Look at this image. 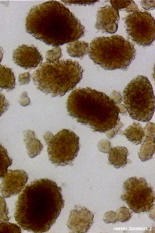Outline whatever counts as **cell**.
Here are the masks:
<instances>
[{
  "mask_svg": "<svg viewBox=\"0 0 155 233\" xmlns=\"http://www.w3.org/2000/svg\"><path fill=\"white\" fill-rule=\"evenodd\" d=\"M61 188L47 178L25 186L16 204L15 220L23 229L35 233L48 231L64 206Z\"/></svg>",
  "mask_w": 155,
  "mask_h": 233,
  "instance_id": "obj_1",
  "label": "cell"
},
{
  "mask_svg": "<svg viewBox=\"0 0 155 233\" xmlns=\"http://www.w3.org/2000/svg\"><path fill=\"white\" fill-rule=\"evenodd\" d=\"M25 26L36 39L54 47L78 40L85 32L79 19L56 1L33 6L26 17Z\"/></svg>",
  "mask_w": 155,
  "mask_h": 233,
  "instance_id": "obj_2",
  "label": "cell"
},
{
  "mask_svg": "<svg viewBox=\"0 0 155 233\" xmlns=\"http://www.w3.org/2000/svg\"><path fill=\"white\" fill-rule=\"evenodd\" d=\"M67 108L70 116L95 131H119L123 126L119 116L123 113L115 100L90 88L73 90L68 96Z\"/></svg>",
  "mask_w": 155,
  "mask_h": 233,
  "instance_id": "obj_3",
  "label": "cell"
},
{
  "mask_svg": "<svg viewBox=\"0 0 155 233\" xmlns=\"http://www.w3.org/2000/svg\"><path fill=\"white\" fill-rule=\"evenodd\" d=\"M83 70L71 59L41 64L32 75L37 88L53 96H61L72 89L82 78Z\"/></svg>",
  "mask_w": 155,
  "mask_h": 233,
  "instance_id": "obj_4",
  "label": "cell"
},
{
  "mask_svg": "<svg viewBox=\"0 0 155 233\" xmlns=\"http://www.w3.org/2000/svg\"><path fill=\"white\" fill-rule=\"evenodd\" d=\"M89 47L90 59L107 70L126 69L136 55L133 44L117 35L96 37L91 41Z\"/></svg>",
  "mask_w": 155,
  "mask_h": 233,
  "instance_id": "obj_5",
  "label": "cell"
},
{
  "mask_svg": "<svg viewBox=\"0 0 155 233\" xmlns=\"http://www.w3.org/2000/svg\"><path fill=\"white\" fill-rule=\"evenodd\" d=\"M124 107L133 119L149 121L155 109V98L152 86L146 77L138 75L133 79L123 92Z\"/></svg>",
  "mask_w": 155,
  "mask_h": 233,
  "instance_id": "obj_6",
  "label": "cell"
},
{
  "mask_svg": "<svg viewBox=\"0 0 155 233\" xmlns=\"http://www.w3.org/2000/svg\"><path fill=\"white\" fill-rule=\"evenodd\" d=\"M48 146L49 160L54 164L71 165L80 149L79 137L73 131L63 129L55 135L49 131L43 136Z\"/></svg>",
  "mask_w": 155,
  "mask_h": 233,
  "instance_id": "obj_7",
  "label": "cell"
},
{
  "mask_svg": "<svg viewBox=\"0 0 155 233\" xmlns=\"http://www.w3.org/2000/svg\"><path fill=\"white\" fill-rule=\"evenodd\" d=\"M123 187L121 198L135 213L146 212L152 207L154 192L144 178L130 177L124 182Z\"/></svg>",
  "mask_w": 155,
  "mask_h": 233,
  "instance_id": "obj_8",
  "label": "cell"
},
{
  "mask_svg": "<svg viewBox=\"0 0 155 233\" xmlns=\"http://www.w3.org/2000/svg\"><path fill=\"white\" fill-rule=\"evenodd\" d=\"M124 20L128 34L137 44L147 46L154 40V19L150 13L138 9L126 15Z\"/></svg>",
  "mask_w": 155,
  "mask_h": 233,
  "instance_id": "obj_9",
  "label": "cell"
},
{
  "mask_svg": "<svg viewBox=\"0 0 155 233\" xmlns=\"http://www.w3.org/2000/svg\"><path fill=\"white\" fill-rule=\"evenodd\" d=\"M0 191L4 198L17 194L24 188L28 179L27 174L22 170H9L2 177Z\"/></svg>",
  "mask_w": 155,
  "mask_h": 233,
  "instance_id": "obj_10",
  "label": "cell"
},
{
  "mask_svg": "<svg viewBox=\"0 0 155 233\" xmlns=\"http://www.w3.org/2000/svg\"><path fill=\"white\" fill-rule=\"evenodd\" d=\"M43 59L38 49L33 46L23 44L13 51V59L14 62L25 69L36 67Z\"/></svg>",
  "mask_w": 155,
  "mask_h": 233,
  "instance_id": "obj_11",
  "label": "cell"
},
{
  "mask_svg": "<svg viewBox=\"0 0 155 233\" xmlns=\"http://www.w3.org/2000/svg\"><path fill=\"white\" fill-rule=\"evenodd\" d=\"M94 216L84 207H78L71 211L67 225L73 232L85 233L92 225Z\"/></svg>",
  "mask_w": 155,
  "mask_h": 233,
  "instance_id": "obj_12",
  "label": "cell"
},
{
  "mask_svg": "<svg viewBox=\"0 0 155 233\" xmlns=\"http://www.w3.org/2000/svg\"><path fill=\"white\" fill-rule=\"evenodd\" d=\"M119 11L109 5L100 8L97 15L95 27L105 32L113 34L117 31L119 19Z\"/></svg>",
  "mask_w": 155,
  "mask_h": 233,
  "instance_id": "obj_13",
  "label": "cell"
},
{
  "mask_svg": "<svg viewBox=\"0 0 155 233\" xmlns=\"http://www.w3.org/2000/svg\"><path fill=\"white\" fill-rule=\"evenodd\" d=\"M145 140L138 153L139 158L142 161L151 159L155 151V128L154 123L149 122L144 129Z\"/></svg>",
  "mask_w": 155,
  "mask_h": 233,
  "instance_id": "obj_14",
  "label": "cell"
},
{
  "mask_svg": "<svg viewBox=\"0 0 155 233\" xmlns=\"http://www.w3.org/2000/svg\"><path fill=\"white\" fill-rule=\"evenodd\" d=\"M127 149L123 146H117L111 148L108 153L109 163L115 167H123L130 161L127 159L128 156Z\"/></svg>",
  "mask_w": 155,
  "mask_h": 233,
  "instance_id": "obj_15",
  "label": "cell"
},
{
  "mask_svg": "<svg viewBox=\"0 0 155 233\" xmlns=\"http://www.w3.org/2000/svg\"><path fill=\"white\" fill-rule=\"evenodd\" d=\"M122 134L129 141L136 145L141 143L144 135L143 128L140 123L136 122L128 126Z\"/></svg>",
  "mask_w": 155,
  "mask_h": 233,
  "instance_id": "obj_16",
  "label": "cell"
},
{
  "mask_svg": "<svg viewBox=\"0 0 155 233\" xmlns=\"http://www.w3.org/2000/svg\"><path fill=\"white\" fill-rule=\"evenodd\" d=\"M67 51L71 57L82 58L88 53L89 44L82 41H76L68 43L66 45Z\"/></svg>",
  "mask_w": 155,
  "mask_h": 233,
  "instance_id": "obj_17",
  "label": "cell"
},
{
  "mask_svg": "<svg viewBox=\"0 0 155 233\" xmlns=\"http://www.w3.org/2000/svg\"><path fill=\"white\" fill-rule=\"evenodd\" d=\"M15 85V79L12 69L0 65V88L12 90Z\"/></svg>",
  "mask_w": 155,
  "mask_h": 233,
  "instance_id": "obj_18",
  "label": "cell"
},
{
  "mask_svg": "<svg viewBox=\"0 0 155 233\" xmlns=\"http://www.w3.org/2000/svg\"><path fill=\"white\" fill-rule=\"evenodd\" d=\"M27 132L29 136L26 133L25 141L26 145V148L29 157L33 158L39 154L43 148V145L40 141L35 138L34 131L29 130Z\"/></svg>",
  "mask_w": 155,
  "mask_h": 233,
  "instance_id": "obj_19",
  "label": "cell"
},
{
  "mask_svg": "<svg viewBox=\"0 0 155 233\" xmlns=\"http://www.w3.org/2000/svg\"><path fill=\"white\" fill-rule=\"evenodd\" d=\"M12 163V160L9 157L7 150L0 143V178L7 171Z\"/></svg>",
  "mask_w": 155,
  "mask_h": 233,
  "instance_id": "obj_20",
  "label": "cell"
},
{
  "mask_svg": "<svg viewBox=\"0 0 155 233\" xmlns=\"http://www.w3.org/2000/svg\"><path fill=\"white\" fill-rule=\"evenodd\" d=\"M112 7L119 11L124 10L128 12H132L138 10L137 6L132 1H110Z\"/></svg>",
  "mask_w": 155,
  "mask_h": 233,
  "instance_id": "obj_21",
  "label": "cell"
},
{
  "mask_svg": "<svg viewBox=\"0 0 155 233\" xmlns=\"http://www.w3.org/2000/svg\"><path fill=\"white\" fill-rule=\"evenodd\" d=\"M61 56V50L59 46H55L47 52L45 58L47 62H54L59 60Z\"/></svg>",
  "mask_w": 155,
  "mask_h": 233,
  "instance_id": "obj_22",
  "label": "cell"
},
{
  "mask_svg": "<svg viewBox=\"0 0 155 233\" xmlns=\"http://www.w3.org/2000/svg\"><path fill=\"white\" fill-rule=\"evenodd\" d=\"M0 232L21 233V229L15 224L2 222H0Z\"/></svg>",
  "mask_w": 155,
  "mask_h": 233,
  "instance_id": "obj_23",
  "label": "cell"
},
{
  "mask_svg": "<svg viewBox=\"0 0 155 233\" xmlns=\"http://www.w3.org/2000/svg\"><path fill=\"white\" fill-rule=\"evenodd\" d=\"M118 221L124 222L129 220L131 217V212L125 207H121L116 212Z\"/></svg>",
  "mask_w": 155,
  "mask_h": 233,
  "instance_id": "obj_24",
  "label": "cell"
},
{
  "mask_svg": "<svg viewBox=\"0 0 155 233\" xmlns=\"http://www.w3.org/2000/svg\"><path fill=\"white\" fill-rule=\"evenodd\" d=\"M8 210L5 200L0 196V222L9 220V218L8 216Z\"/></svg>",
  "mask_w": 155,
  "mask_h": 233,
  "instance_id": "obj_25",
  "label": "cell"
},
{
  "mask_svg": "<svg viewBox=\"0 0 155 233\" xmlns=\"http://www.w3.org/2000/svg\"><path fill=\"white\" fill-rule=\"evenodd\" d=\"M103 220L106 223H114L118 221L116 212L112 211L106 212L103 217Z\"/></svg>",
  "mask_w": 155,
  "mask_h": 233,
  "instance_id": "obj_26",
  "label": "cell"
},
{
  "mask_svg": "<svg viewBox=\"0 0 155 233\" xmlns=\"http://www.w3.org/2000/svg\"><path fill=\"white\" fill-rule=\"evenodd\" d=\"M9 104L4 95L0 92V117L8 109Z\"/></svg>",
  "mask_w": 155,
  "mask_h": 233,
  "instance_id": "obj_27",
  "label": "cell"
},
{
  "mask_svg": "<svg viewBox=\"0 0 155 233\" xmlns=\"http://www.w3.org/2000/svg\"><path fill=\"white\" fill-rule=\"evenodd\" d=\"M110 142L106 140H102L98 143L99 150L103 152L108 153L110 148Z\"/></svg>",
  "mask_w": 155,
  "mask_h": 233,
  "instance_id": "obj_28",
  "label": "cell"
},
{
  "mask_svg": "<svg viewBox=\"0 0 155 233\" xmlns=\"http://www.w3.org/2000/svg\"><path fill=\"white\" fill-rule=\"evenodd\" d=\"M62 2L68 4H78L81 5H90L95 3L97 1H61Z\"/></svg>",
  "mask_w": 155,
  "mask_h": 233,
  "instance_id": "obj_29",
  "label": "cell"
},
{
  "mask_svg": "<svg viewBox=\"0 0 155 233\" xmlns=\"http://www.w3.org/2000/svg\"><path fill=\"white\" fill-rule=\"evenodd\" d=\"M18 80L21 85L28 83L30 80V73L27 72L20 75L18 76Z\"/></svg>",
  "mask_w": 155,
  "mask_h": 233,
  "instance_id": "obj_30",
  "label": "cell"
},
{
  "mask_svg": "<svg viewBox=\"0 0 155 233\" xmlns=\"http://www.w3.org/2000/svg\"><path fill=\"white\" fill-rule=\"evenodd\" d=\"M155 1H149V2L147 1H141V5L143 8L146 10H150L154 8Z\"/></svg>",
  "mask_w": 155,
  "mask_h": 233,
  "instance_id": "obj_31",
  "label": "cell"
},
{
  "mask_svg": "<svg viewBox=\"0 0 155 233\" xmlns=\"http://www.w3.org/2000/svg\"><path fill=\"white\" fill-rule=\"evenodd\" d=\"M3 54V49L0 46V63L2 61Z\"/></svg>",
  "mask_w": 155,
  "mask_h": 233,
  "instance_id": "obj_32",
  "label": "cell"
}]
</instances>
